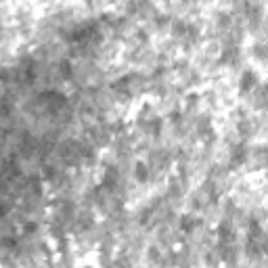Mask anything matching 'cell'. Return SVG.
Masks as SVG:
<instances>
[{"mask_svg":"<svg viewBox=\"0 0 268 268\" xmlns=\"http://www.w3.org/2000/svg\"><path fill=\"white\" fill-rule=\"evenodd\" d=\"M258 86H260L258 74H256V71H252V69H245L243 74H241V78H239V86H237L239 88V95L241 97H249Z\"/></svg>","mask_w":268,"mask_h":268,"instance_id":"obj_1","label":"cell"},{"mask_svg":"<svg viewBox=\"0 0 268 268\" xmlns=\"http://www.w3.org/2000/svg\"><path fill=\"white\" fill-rule=\"evenodd\" d=\"M247 166L252 168V170H268V147L266 145L252 147V151H249Z\"/></svg>","mask_w":268,"mask_h":268,"instance_id":"obj_2","label":"cell"},{"mask_svg":"<svg viewBox=\"0 0 268 268\" xmlns=\"http://www.w3.org/2000/svg\"><path fill=\"white\" fill-rule=\"evenodd\" d=\"M252 57L264 65H268V42H256L252 46Z\"/></svg>","mask_w":268,"mask_h":268,"instance_id":"obj_3","label":"cell"}]
</instances>
